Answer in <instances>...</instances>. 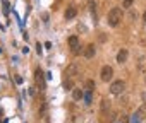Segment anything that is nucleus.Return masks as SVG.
<instances>
[{
    "label": "nucleus",
    "mask_w": 146,
    "mask_h": 123,
    "mask_svg": "<svg viewBox=\"0 0 146 123\" xmlns=\"http://www.w3.org/2000/svg\"><path fill=\"white\" fill-rule=\"evenodd\" d=\"M117 123H127V116H125V114H122V116H120V120H117Z\"/></svg>",
    "instance_id": "nucleus-17"
},
{
    "label": "nucleus",
    "mask_w": 146,
    "mask_h": 123,
    "mask_svg": "<svg viewBox=\"0 0 146 123\" xmlns=\"http://www.w3.org/2000/svg\"><path fill=\"white\" fill-rule=\"evenodd\" d=\"M36 51H38V53H41V44H40V43L36 44Z\"/></svg>",
    "instance_id": "nucleus-18"
},
{
    "label": "nucleus",
    "mask_w": 146,
    "mask_h": 123,
    "mask_svg": "<svg viewBox=\"0 0 146 123\" xmlns=\"http://www.w3.org/2000/svg\"><path fill=\"white\" fill-rule=\"evenodd\" d=\"M144 82H146V75H144Z\"/></svg>",
    "instance_id": "nucleus-20"
},
{
    "label": "nucleus",
    "mask_w": 146,
    "mask_h": 123,
    "mask_svg": "<svg viewBox=\"0 0 146 123\" xmlns=\"http://www.w3.org/2000/svg\"><path fill=\"white\" fill-rule=\"evenodd\" d=\"M127 56H129L127 50H125V48H120L119 53H117V62H119V63H125V62H127Z\"/></svg>",
    "instance_id": "nucleus-6"
},
{
    "label": "nucleus",
    "mask_w": 146,
    "mask_h": 123,
    "mask_svg": "<svg viewBox=\"0 0 146 123\" xmlns=\"http://www.w3.org/2000/svg\"><path fill=\"white\" fill-rule=\"evenodd\" d=\"M132 4H134V0H124L122 7H124V9H131V7H132Z\"/></svg>",
    "instance_id": "nucleus-14"
},
{
    "label": "nucleus",
    "mask_w": 146,
    "mask_h": 123,
    "mask_svg": "<svg viewBox=\"0 0 146 123\" xmlns=\"http://www.w3.org/2000/svg\"><path fill=\"white\" fill-rule=\"evenodd\" d=\"M91 94H93V92L86 91V96H84V101H86V104H90V103H91Z\"/></svg>",
    "instance_id": "nucleus-16"
},
{
    "label": "nucleus",
    "mask_w": 146,
    "mask_h": 123,
    "mask_svg": "<svg viewBox=\"0 0 146 123\" xmlns=\"http://www.w3.org/2000/svg\"><path fill=\"white\" fill-rule=\"evenodd\" d=\"M72 87H74V80L69 79V77H65L64 79V89L65 91H72Z\"/></svg>",
    "instance_id": "nucleus-10"
},
{
    "label": "nucleus",
    "mask_w": 146,
    "mask_h": 123,
    "mask_svg": "<svg viewBox=\"0 0 146 123\" xmlns=\"http://www.w3.org/2000/svg\"><path fill=\"white\" fill-rule=\"evenodd\" d=\"M100 77H102V80H103V82L112 80V77H113V69H112L110 65H105V67L102 69V72H100Z\"/></svg>",
    "instance_id": "nucleus-3"
},
{
    "label": "nucleus",
    "mask_w": 146,
    "mask_h": 123,
    "mask_svg": "<svg viewBox=\"0 0 146 123\" xmlns=\"http://www.w3.org/2000/svg\"><path fill=\"white\" fill-rule=\"evenodd\" d=\"M83 97H84L83 89H72V99H74V101H79V99H83Z\"/></svg>",
    "instance_id": "nucleus-9"
},
{
    "label": "nucleus",
    "mask_w": 146,
    "mask_h": 123,
    "mask_svg": "<svg viewBox=\"0 0 146 123\" xmlns=\"http://www.w3.org/2000/svg\"><path fill=\"white\" fill-rule=\"evenodd\" d=\"M76 14H78V9H76L74 5H70V7H67V9H65V14H64V17L69 21V19H74V17H76Z\"/></svg>",
    "instance_id": "nucleus-7"
},
{
    "label": "nucleus",
    "mask_w": 146,
    "mask_h": 123,
    "mask_svg": "<svg viewBox=\"0 0 146 123\" xmlns=\"http://www.w3.org/2000/svg\"><path fill=\"white\" fill-rule=\"evenodd\" d=\"M78 70H79V67L76 65V63H70L67 69H65V77H69V79H72L76 74H78Z\"/></svg>",
    "instance_id": "nucleus-5"
},
{
    "label": "nucleus",
    "mask_w": 146,
    "mask_h": 123,
    "mask_svg": "<svg viewBox=\"0 0 146 123\" xmlns=\"http://www.w3.org/2000/svg\"><path fill=\"white\" fill-rule=\"evenodd\" d=\"M95 53H96V50H95V46L93 44H88L86 48H84V56L90 60V58H93L95 56Z\"/></svg>",
    "instance_id": "nucleus-8"
},
{
    "label": "nucleus",
    "mask_w": 146,
    "mask_h": 123,
    "mask_svg": "<svg viewBox=\"0 0 146 123\" xmlns=\"http://www.w3.org/2000/svg\"><path fill=\"white\" fill-rule=\"evenodd\" d=\"M110 108V101L108 99H103L102 101V111H105V109H108Z\"/></svg>",
    "instance_id": "nucleus-13"
},
{
    "label": "nucleus",
    "mask_w": 146,
    "mask_h": 123,
    "mask_svg": "<svg viewBox=\"0 0 146 123\" xmlns=\"http://www.w3.org/2000/svg\"><path fill=\"white\" fill-rule=\"evenodd\" d=\"M35 82L38 84V89L40 91H45V77H43V72L40 69L35 70Z\"/></svg>",
    "instance_id": "nucleus-4"
},
{
    "label": "nucleus",
    "mask_w": 146,
    "mask_h": 123,
    "mask_svg": "<svg viewBox=\"0 0 146 123\" xmlns=\"http://www.w3.org/2000/svg\"><path fill=\"white\" fill-rule=\"evenodd\" d=\"M122 17H124V12H122V9H119V7H113V9L108 12V24H110L112 27H115V26H119V22L122 21Z\"/></svg>",
    "instance_id": "nucleus-1"
},
{
    "label": "nucleus",
    "mask_w": 146,
    "mask_h": 123,
    "mask_svg": "<svg viewBox=\"0 0 146 123\" xmlns=\"http://www.w3.org/2000/svg\"><path fill=\"white\" fill-rule=\"evenodd\" d=\"M143 19H144V21H146V12H144V14H143Z\"/></svg>",
    "instance_id": "nucleus-19"
},
{
    "label": "nucleus",
    "mask_w": 146,
    "mask_h": 123,
    "mask_svg": "<svg viewBox=\"0 0 146 123\" xmlns=\"http://www.w3.org/2000/svg\"><path fill=\"white\" fill-rule=\"evenodd\" d=\"M69 46H70L72 50L78 48V46H79V38H78V36H70V38H69Z\"/></svg>",
    "instance_id": "nucleus-11"
},
{
    "label": "nucleus",
    "mask_w": 146,
    "mask_h": 123,
    "mask_svg": "<svg viewBox=\"0 0 146 123\" xmlns=\"http://www.w3.org/2000/svg\"><path fill=\"white\" fill-rule=\"evenodd\" d=\"M124 91H125V82H124V80H115V82H112L110 92H112L113 96H120Z\"/></svg>",
    "instance_id": "nucleus-2"
},
{
    "label": "nucleus",
    "mask_w": 146,
    "mask_h": 123,
    "mask_svg": "<svg viewBox=\"0 0 146 123\" xmlns=\"http://www.w3.org/2000/svg\"><path fill=\"white\" fill-rule=\"evenodd\" d=\"M84 89H86V91H90V92H93V91H95V80L88 79V80L84 82Z\"/></svg>",
    "instance_id": "nucleus-12"
},
{
    "label": "nucleus",
    "mask_w": 146,
    "mask_h": 123,
    "mask_svg": "<svg viewBox=\"0 0 146 123\" xmlns=\"http://www.w3.org/2000/svg\"><path fill=\"white\" fill-rule=\"evenodd\" d=\"M90 10L93 14V19H96V9H95V2H90Z\"/></svg>",
    "instance_id": "nucleus-15"
}]
</instances>
